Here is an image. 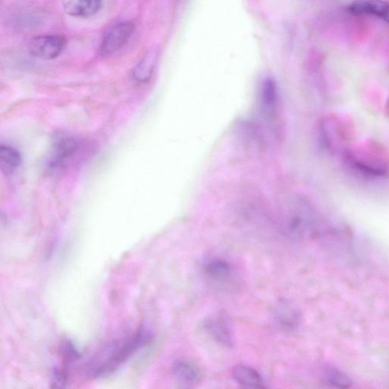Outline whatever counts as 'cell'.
Here are the masks:
<instances>
[{
	"label": "cell",
	"instance_id": "cell-1",
	"mask_svg": "<svg viewBox=\"0 0 389 389\" xmlns=\"http://www.w3.org/2000/svg\"><path fill=\"white\" fill-rule=\"evenodd\" d=\"M152 338L150 331L140 328L122 341L110 343L86 363L83 368L84 376L86 379H96L113 373Z\"/></svg>",
	"mask_w": 389,
	"mask_h": 389
},
{
	"label": "cell",
	"instance_id": "cell-2",
	"mask_svg": "<svg viewBox=\"0 0 389 389\" xmlns=\"http://www.w3.org/2000/svg\"><path fill=\"white\" fill-rule=\"evenodd\" d=\"M259 117L272 133L279 134L281 121V98L278 84L271 78L260 83L257 93Z\"/></svg>",
	"mask_w": 389,
	"mask_h": 389
},
{
	"label": "cell",
	"instance_id": "cell-3",
	"mask_svg": "<svg viewBox=\"0 0 389 389\" xmlns=\"http://www.w3.org/2000/svg\"><path fill=\"white\" fill-rule=\"evenodd\" d=\"M88 145L82 139L70 134L55 137L49 157V167L66 169L78 164L85 157Z\"/></svg>",
	"mask_w": 389,
	"mask_h": 389
},
{
	"label": "cell",
	"instance_id": "cell-4",
	"mask_svg": "<svg viewBox=\"0 0 389 389\" xmlns=\"http://www.w3.org/2000/svg\"><path fill=\"white\" fill-rule=\"evenodd\" d=\"M383 148L370 143L349 155L350 162L362 172L383 176L388 170V160Z\"/></svg>",
	"mask_w": 389,
	"mask_h": 389
},
{
	"label": "cell",
	"instance_id": "cell-5",
	"mask_svg": "<svg viewBox=\"0 0 389 389\" xmlns=\"http://www.w3.org/2000/svg\"><path fill=\"white\" fill-rule=\"evenodd\" d=\"M135 30L131 21H123L114 26L103 38L100 53L106 56L117 53L129 41Z\"/></svg>",
	"mask_w": 389,
	"mask_h": 389
},
{
	"label": "cell",
	"instance_id": "cell-6",
	"mask_svg": "<svg viewBox=\"0 0 389 389\" xmlns=\"http://www.w3.org/2000/svg\"><path fill=\"white\" fill-rule=\"evenodd\" d=\"M66 46V39L61 36H42L33 38L28 45L30 55L36 58L50 61L56 58Z\"/></svg>",
	"mask_w": 389,
	"mask_h": 389
},
{
	"label": "cell",
	"instance_id": "cell-7",
	"mask_svg": "<svg viewBox=\"0 0 389 389\" xmlns=\"http://www.w3.org/2000/svg\"><path fill=\"white\" fill-rule=\"evenodd\" d=\"M62 368H55L52 375V384L56 388H63L70 381L73 365L82 357L81 352L71 341H66L61 347Z\"/></svg>",
	"mask_w": 389,
	"mask_h": 389
},
{
	"label": "cell",
	"instance_id": "cell-8",
	"mask_svg": "<svg viewBox=\"0 0 389 389\" xmlns=\"http://www.w3.org/2000/svg\"><path fill=\"white\" fill-rule=\"evenodd\" d=\"M204 328L212 338L226 348L234 346V334L230 320L223 313L211 316L205 320Z\"/></svg>",
	"mask_w": 389,
	"mask_h": 389
},
{
	"label": "cell",
	"instance_id": "cell-9",
	"mask_svg": "<svg viewBox=\"0 0 389 389\" xmlns=\"http://www.w3.org/2000/svg\"><path fill=\"white\" fill-rule=\"evenodd\" d=\"M348 11L354 16H374L389 23V4L385 0H356Z\"/></svg>",
	"mask_w": 389,
	"mask_h": 389
},
{
	"label": "cell",
	"instance_id": "cell-10",
	"mask_svg": "<svg viewBox=\"0 0 389 389\" xmlns=\"http://www.w3.org/2000/svg\"><path fill=\"white\" fill-rule=\"evenodd\" d=\"M203 272L208 279L217 284L228 283L232 279L234 268L230 261L214 257L204 262Z\"/></svg>",
	"mask_w": 389,
	"mask_h": 389
},
{
	"label": "cell",
	"instance_id": "cell-11",
	"mask_svg": "<svg viewBox=\"0 0 389 389\" xmlns=\"http://www.w3.org/2000/svg\"><path fill=\"white\" fill-rule=\"evenodd\" d=\"M66 14L73 17L88 18L98 13L101 0H63Z\"/></svg>",
	"mask_w": 389,
	"mask_h": 389
},
{
	"label": "cell",
	"instance_id": "cell-12",
	"mask_svg": "<svg viewBox=\"0 0 389 389\" xmlns=\"http://www.w3.org/2000/svg\"><path fill=\"white\" fill-rule=\"evenodd\" d=\"M274 319L281 328L291 331L299 327L301 315L294 306L289 302L283 301L274 311Z\"/></svg>",
	"mask_w": 389,
	"mask_h": 389
},
{
	"label": "cell",
	"instance_id": "cell-13",
	"mask_svg": "<svg viewBox=\"0 0 389 389\" xmlns=\"http://www.w3.org/2000/svg\"><path fill=\"white\" fill-rule=\"evenodd\" d=\"M172 371L178 383L186 386L197 385L202 379L199 368L191 361H180L175 363Z\"/></svg>",
	"mask_w": 389,
	"mask_h": 389
},
{
	"label": "cell",
	"instance_id": "cell-14",
	"mask_svg": "<svg viewBox=\"0 0 389 389\" xmlns=\"http://www.w3.org/2000/svg\"><path fill=\"white\" fill-rule=\"evenodd\" d=\"M235 381L246 388H266V383L262 375L256 370L245 365H238L233 369Z\"/></svg>",
	"mask_w": 389,
	"mask_h": 389
},
{
	"label": "cell",
	"instance_id": "cell-15",
	"mask_svg": "<svg viewBox=\"0 0 389 389\" xmlns=\"http://www.w3.org/2000/svg\"><path fill=\"white\" fill-rule=\"evenodd\" d=\"M22 157L16 148L9 145L0 147V165L4 172L11 174L21 166Z\"/></svg>",
	"mask_w": 389,
	"mask_h": 389
},
{
	"label": "cell",
	"instance_id": "cell-16",
	"mask_svg": "<svg viewBox=\"0 0 389 389\" xmlns=\"http://www.w3.org/2000/svg\"><path fill=\"white\" fill-rule=\"evenodd\" d=\"M155 62V55L154 53L147 54L135 68L133 78L135 81L139 83L147 82L153 74Z\"/></svg>",
	"mask_w": 389,
	"mask_h": 389
},
{
	"label": "cell",
	"instance_id": "cell-17",
	"mask_svg": "<svg viewBox=\"0 0 389 389\" xmlns=\"http://www.w3.org/2000/svg\"><path fill=\"white\" fill-rule=\"evenodd\" d=\"M325 380L328 385L339 388H348L353 384L348 375L335 368L326 372Z\"/></svg>",
	"mask_w": 389,
	"mask_h": 389
}]
</instances>
